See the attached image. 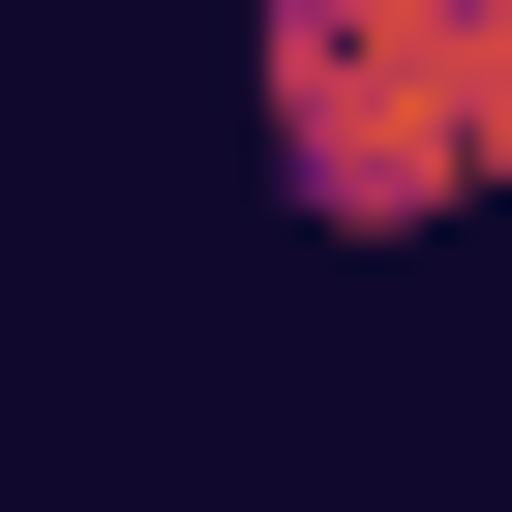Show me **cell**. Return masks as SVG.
I'll list each match as a JSON object with an SVG mask.
<instances>
[{
	"label": "cell",
	"mask_w": 512,
	"mask_h": 512,
	"mask_svg": "<svg viewBox=\"0 0 512 512\" xmlns=\"http://www.w3.org/2000/svg\"><path fill=\"white\" fill-rule=\"evenodd\" d=\"M241 121L302 241H452L512 181V0H241Z\"/></svg>",
	"instance_id": "1"
}]
</instances>
